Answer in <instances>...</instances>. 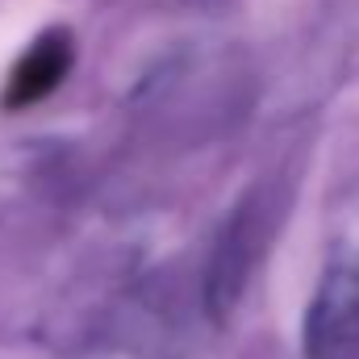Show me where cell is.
<instances>
[{
  "label": "cell",
  "instance_id": "obj_1",
  "mask_svg": "<svg viewBox=\"0 0 359 359\" xmlns=\"http://www.w3.org/2000/svg\"><path fill=\"white\" fill-rule=\"evenodd\" d=\"M72 59H76V46H72L67 29H46L42 38H34L29 50L13 63V72L4 80V109L42 104L50 92L67 80Z\"/></svg>",
  "mask_w": 359,
  "mask_h": 359
}]
</instances>
